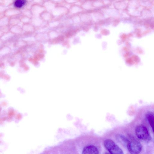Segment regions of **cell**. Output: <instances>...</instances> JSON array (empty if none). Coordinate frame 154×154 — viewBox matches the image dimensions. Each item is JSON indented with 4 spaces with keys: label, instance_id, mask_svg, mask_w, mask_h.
<instances>
[{
    "label": "cell",
    "instance_id": "6da1fadb",
    "mask_svg": "<svg viewBox=\"0 0 154 154\" xmlns=\"http://www.w3.org/2000/svg\"><path fill=\"white\" fill-rule=\"evenodd\" d=\"M129 142L127 148L131 154H139L142 149V146L140 143L134 137L129 136Z\"/></svg>",
    "mask_w": 154,
    "mask_h": 154
},
{
    "label": "cell",
    "instance_id": "7a4b0ae2",
    "mask_svg": "<svg viewBox=\"0 0 154 154\" xmlns=\"http://www.w3.org/2000/svg\"><path fill=\"white\" fill-rule=\"evenodd\" d=\"M104 145L109 153L111 154H124L122 149L112 140H105Z\"/></svg>",
    "mask_w": 154,
    "mask_h": 154
},
{
    "label": "cell",
    "instance_id": "3957f363",
    "mask_svg": "<svg viewBox=\"0 0 154 154\" xmlns=\"http://www.w3.org/2000/svg\"><path fill=\"white\" fill-rule=\"evenodd\" d=\"M135 133L137 137L140 139L146 141H149L151 139L147 128L143 125H138L136 127Z\"/></svg>",
    "mask_w": 154,
    "mask_h": 154
},
{
    "label": "cell",
    "instance_id": "277c9868",
    "mask_svg": "<svg viewBox=\"0 0 154 154\" xmlns=\"http://www.w3.org/2000/svg\"><path fill=\"white\" fill-rule=\"evenodd\" d=\"M82 154H99V152L96 146L92 145H89L84 147Z\"/></svg>",
    "mask_w": 154,
    "mask_h": 154
},
{
    "label": "cell",
    "instance_id": "5b68a950",
    "mask_svg": "<svg viewBox=\"0 0 154 154\" xmlns=\"http://www.w3.org/2000/svg\"><path fill=\"white\" fill-rule=\"evenodd\" d=\"M116 141L121 144L124 147L127 148L128 144L129 142V140L123 135L118 134L116 137Z\"/></svg>",
    "mask_w": 154,
    "mask_h": 154
},
{
    "label": "cell",
    "instance_id": "8992f818",
    "mask_svg": "<svg viewBox=\"0 0 154 154\" xmlns=\"http://www.w3.org/2000/svg\"><path fill=\"white\" fill-rule=\"evenodd\" d=\"M145 116L154 132V112L151 111L147 112L145 114Z\"/></svg>",
    "mask_w": 154,
    "mask_h": 154
},
{
    "label": "cell",
    "instance_id": "52a82bcc",
    "mask_svg": "<svg viewBox=\"0 0 154 154\" xmlns=\"http://www.w3.org/2000/svg\"><path fill=\"white\" fill-rule=\"evenodd\" d=\"M26 3V1L23 0H17L14 2V6L17 8H20L22 7Z\"/></svg>",
    "mask_w": 154,
    "mask_h": 154
},
{
    "label": "cell",
    "instance_id": "ba28073f",
    "mask_svg": "<svg viewBox=\"0 0 154 154\" xmlns=\"http://www.w3.org/2000/svg\"><path fill=\"white\" fill-rule=\"evenodd\" d=\"M105 154H111L110 153L107 152V153H106Z\"/></svg>",
    "mask_w": 154,
    "mask_h": 154
}]
</instances>
